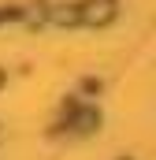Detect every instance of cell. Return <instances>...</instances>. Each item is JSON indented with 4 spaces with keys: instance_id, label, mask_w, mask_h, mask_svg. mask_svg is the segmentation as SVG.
<instances>
[{
    "instance_id": "obj_1",
    "label": "cell",
    "mask_w": 156,
    "mask_h": 160,
    "mask_svg": "<svg viewBox=\"0 0 156 160\" xmlns=\"http://www.w3.org/2000/svg\"><path fill=\"white\" fill-rule=\"evenodd\" d=\"M85 22H108L115 15V0H85L82 11H78Z\"/></svg>"
}]
</instances>
